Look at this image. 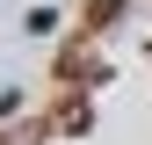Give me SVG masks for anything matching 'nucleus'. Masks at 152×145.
<instances>
[{"label":"nucleus","instance_id":"f257e3e1","mask_svg":"<svg viewBox=\"0 0 152 145\" xmlns=\"http://www.w3.org/2000/svg\"><path fill=\"white\" fill-rule=\"evenodd\" d=\"M116 15H123V0H87V29H109Z\"/></svg>","mask_w":152,"mask_h":145},{"label":"nucleus","instance_id":"f03ea898","mask_svg":"<svg viewBox=\"0 0 152 145\" xmlns=\"http://www.w3.org/2000/svg\"><path fill=\"white\" fill-rule=\"evenodd\" d=\"M0 145H15V138H0Z\"/></svg>","mask_w":152,"mask_h":145}]
</instances>
